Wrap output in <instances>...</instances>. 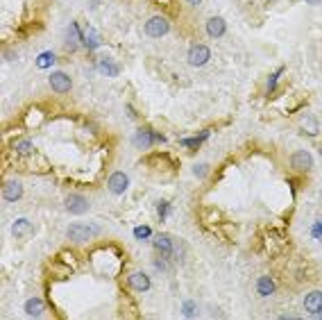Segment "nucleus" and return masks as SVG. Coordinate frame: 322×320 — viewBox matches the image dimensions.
<instances>
[{"label":"nucleus","instance_id":"19","mask_svg":"<svg viewBox=\"0 0 322 320\" xmlns=\"http://www.w3.org/2000/svg\"><path fill=\"white\" fill-rule=\"evenodd\" d=\"M209 136V132H200L198 136H193V139H182V145H186V148H200V143H202L204 139Z\"/></svg>","mask_w":322,"mask_h":320},{"label":"nucleus","instance_id":"20","mask_svg":"<svg viewBox=\"0 0 322 320\" xmlns=\"http://www.w3.org/2000/svg\"><path fill=\"white\" fill-rule=\"evenodd\" d=\"M100 71H102L104 75L114 77V75H118V71H120V68L116 66L114 61H109V59H102V61H100Z\"/></svg>","mask_w":322,"mask_h":320},{"label":"nucleus","instance_id":"15","mask_svg":"<svg viewBox=\"0 0 322 320\" xmlns=\"http://www.w3.org/2000/svg\"><path fill=\"white\" fill-rule=\"evenodd\" d=\"M25 313H28V316H41V313H44V302H41L39 297L28 300L25 302Z\"/></svg>","mask_w":322,"mask_h":320},{"label":"nucleus","instance_id":"13","mask_svg":"<svg viewBox=\"0 0 322 320\" xmlns=\"http://www.w3.org/2000/svg\"><path fill=\"white\" fill-rule=\"evenodd\" d=\"M152 141H163V136L150 132V130H141V132L134 134V143L136 148H147V145L152 143Z\"/></svg>","mask_w":322,"mask_h":320},{"label":"nucleus","instance_id":"25","mask_svg":"<svg viewBox=\"0 0 322 320\" xmlns=\"http://www.w3.org/2000/svg\"><path fill=\"white\" fill-rule=\"evenodd\" d=\"M168 211H170V204H168V202H161V204H159V218H166Z\"/></svg>","mask_w":322,"mask_h":320},{"label":"nucleus","instance_id":"4","mask_svg":"<svg viewBox=\"0 0 322 320\" xmlns=\"http://www.w3.org/2000/svg\"><path fill=\"white\" fill-rule=\"evenodd\" d=\"M50 87L55 89L57 93H68L71 91V87H73V82H71V77H68L66 73L55 71V73H50Z\"/></svg>","mask_w":322,"mask_h":320},{"label":"nucleus","instance_id":"8","mask_svg":"<svg viewBox=\"0 0 322 320\" xmlns=\"http://www.w3.org/2000/svg\"><path fill=\"white\" fill-rule=\"evenodd\" d=\"M20 196H23V186H20V182L16 180H9V182H5V186H3V198L7 202H16L20 200Z\"/></svg>","mask_w":322,"mask_h":320},{"label":"nucleus","instance_id":"14","mask_svg":"<svg viewBox=\"0 0 322 320\" xmlns=\"http://www.w3.org/2000/svg\"><path fill=\"white\" fill-rule=\"evenodd\" d=\"M225 30H227V25L220 16H213V18L207 20V34L209 36H216V39H218V36L225 34Z\"/></svg>","mask_w":322,"mask_h":320},{"label":"nucleus","instance_id":"18","mask_svg":"<svg viewBox=\"0 0 322 320\" xmlns=\"http://www.w3.org/2000/svg\"><path fill=\"white\" fill-rule=\"evenodd\" d=\"M256 288L261 295H272L274 293V282L270 280V277H261V280L256 282Z\"/></svg>","mask_w":322,"mask_h":320},{"label":"nucleus","instance_id":"3","mask_svg":"<svg viewBox=\"0 0 322 320\" xmlns=\"http://www.w3.org/2000/svg\"><path fill=\"white\" fill-rule=\"evenodd\" d=\"M209 55H211V50L207 48L204 44H195L191 50H188V64L191 66H202V64H207L209 61Z\"/></svg>","mask_w":322,"mask_h":320},{"label":"nucleus","instance_id":"1","mask_svg":"<svg viewBox=\"0 0 322 320\" xmlns=\"http://www.w3.org/2000/svg\"><path fill=\"white\" fill-rule=\"evenodd\" d=\"M98 234V227H93V225H87V223H73L71 227H68V239L71 241H89L93 239V236Z\"/></svg>","mask_w":322,"mask_h":320},{"label":"nucleus","instance_id":"16","mask_svg":"<svg viewBox=\"0 0 322 320\" xmlns=\"http://www.w3.org/2000/svg\"><path fill=\"white\" fill-rule=\"evenodd\" d=\"M14 150H16L18 155H23V157L34 155V145H32V141H28V139H18L16 143H14Z\"/></svg>","mask_w":322,"mask_h":320},{"label":"nucleus","instance_id":"24","mask_svg":"<svg viewBox=\"0 0 322 320\" xmlns=\"http://www.w3.org/2000/svg\"><path fill=\"white\" fill-rule=\"evenodd\" d=\"M195 311H198V309H195V304L193 302H184V316H195Z\"/></svg>","mask_w":322,"mask_h":320},{"label":"nucleus","instance_id":"28","mask_svg":"<svg viewBox=\"0 0 322 320\" xmlns=\"http://www.w3.org/2000/svg\"><path fill=\"white\" fill-rule=\"evenodd\" d=\"M186 3H188V5H200L202 0H186Z\"/></svg>","mask_w":322,"mask_h":320},{"label":"nucleus","instance_id":"5","mask_svg":"<svg viewBox=\"0 0 322 320\" xmlns=\"http://www.w3.org/2000/svg\"><path fill=\"white\" fill-rule=\"evenodd\" d=\"M130 186V177L125 175V173H114L112 177H109V191L114 193V196H123L125 191H127Z\"/></svg>","mask_w":322,"mask_h":320},{"label":"nucleus","instance_id":"26","mask_svg":"<svg viewBox=\"0 0 322 320\" xmlns=\"http://www.w3.org/2000/svg\"><path fill=\"white\" fill-rule=\"evenodd\" d=\"M313 236H315V239H322V220L313 225Z\"/></svg>","mask_w":322,"mask_h":320},{"label":"nucleus","instance_id":"2","mask_svg":"<svg viewBox=\"0 0 322 320\" xmlns=\"http://www.w3.org/2000/svg\"><path fill=\"white\" fill-rule=\"evenodd\" d=\"M170 30V25H168V20L163 16H152L150 20L145 23V34L152 36V39H159Z\"/></svg>","mask_w":322,"mask_h":320},{"label":"nucleus","instance_id":"21","mask_svg":"<svg viewBox=\"0 0 322 320\" xmlns=\"http://www.w3.org/2000/svg\"><path fill=\"white\" fill-rule=\"evenodd\" d=\"M52 64H55V55H52V52H41L39 59H36V66L39 68H50Z\"/></svg>","mask_w":322,"mask_h":320},{"label":"nucleus","instance_id":"10","mask_svg":"<svg viewBox=\"0 0 322 320\" xmlns=\"http://www.w3.org/2000/svg\"><path fill=\"white\" fill-rule=\"evenodd\" d=\"M64 204H66L68 211L75 214V216H80V214H87V209H89L87 198H82V196H68Z\"/></svg>","mask_w":322,"mask_h":320},{"label":"nucleus","instance_id":"9","mask_svg":"<svg viewBox=\"0 0 322 320\" xmlns=\"http://www.w3.org/2000/svg\"><path fill=\"white\" fill-rule=\"evenodd\" d=\"M304 309L313 316L322 313V291H311L309 295L304 297Z\"/></svg>","mask_w":322,"mask_h":320},{"label":"nucleus","instance_id":"23","mask_svg":"<svg viewBox=\"0 0 322 320\" xmlns=\"http://www.w3.org/2000/svg\"><path fill=\"white\" fill-rule=\"evenodd\" d=\"M147 234H150V227H147V225H143V227H136V229H134V236H136V239H141V241L147 239Z\"/></svg>","mask_w":322,"mask_h":320},{"label":"nucleus","instance_id":"22","mask_svg":"<svg viewBox=\"0 0 322 320\" xmlns=\"http://www.w3.org/2000/svg\"><path fill=\"white\" fill-rule=\"evenodd\" d=\"M82 41L84 44L89 46V48H96V46L100 44V39H98V34L93 32V30H87V32H84V36H82Z\"/></svg>","mask_w":322,"mask_h":320},{"label":"nucleus","instance_id":"7","mask_svg":"<svg viewBox=\"0 0 322 320\" xmlns=\"http://www.w3.org/2000/svg\"><path fill=\"white\" fill-rule=\"evenodd\" d=\"M127 284H130L132 291L145 293V291H150V277H147L145 272H132L130 280H127Z\"/></svg>","mask_w":322,"mask_h":320},{"label":"nucleus","instance_id":"17","mask_svg":"<svg viewBox=\"0 0 322 320\" xmlns=\"http://www.w3.org/2000/svg\"><path fill=\"white\" fill-rule=\"evenodd\" d=\"M302 130L306 134H311V136H315L320 132V123H318V118H313V116H306L302 120Z\"/></svg>","mask_w":322,"mask_h":320},{"label":"nucleus","instance_id":"11","mask_svg":"<svg viewBox=\"0 0 322 320\" xmlns=\"http://www.w3.org/2000/svg\"><path fill=\"white\" fill-rule=\"evenodd\" d=\"M34 232V227H32V223H30L28 218H18V220H14V225H12V234L16 236V239H28V236H32Z\"/></svg>","mask_w":322,"mask_h":320},{"label":"nucleus","instance_id":"6","mask_svg":"<svg viewBox=\"0 0 322 320\" xmlns=\"http://www.w3.org/2000/svg\"><path fill=\"white\" fill-rule=\"evenodd\" d=\"M290 166H293L295 170L306 173V170H311V166H313V157L304 150H297L293 157H290Z\"/></svg>","mask_w":322,"mask_h":320},{"label":"nucleus","instance_id":"12","mask_svg":"<svg viewBox=\"0 0 322 320\" xmlns=\"http://www.w3.org/2000/svg\"><path fill=\"white\" fill-rule=\"evenodd\" d=\"M155 250L159 252L161 257H170L173 250H175V245H173V239L168 234H159L155 239Z\"/></svg>","mask_w":322,"mask_h":320},{"label":"nucleus","instance_id":"27","mask_svg":"<svg viewBox=\"0 0 322 320\" xmlns=\"http://www.w3.org/2000/svg\"><path fill=\"white\" fill-rule=\"evenodd\" d=\"M304 3H309V5H318V3H322V0H304Z\"/></svg>","mask_w":322,"mask_h":320}]
</instances>
